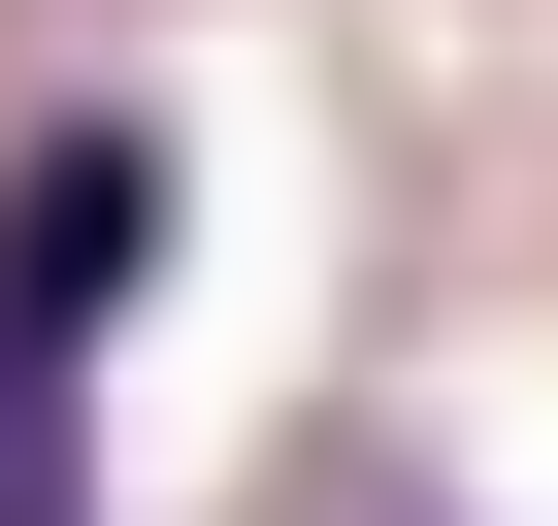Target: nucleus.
Masks as SVG:
<instances>
[{
	"mask_svg": "<svg viewBox=\"0 0 558 526\" xmlns=\"http://www.w3.org/2000/svg\"><path fill=\"white\" fill-rule=\"evenodd\" d=\"M132 297H165V132H132V99H34V132H0V362L99 395Z\"/></svg>",
	"mask_w": 558,
	"mask_h": 526,
	"instance_id": "nucleus-1",
	"label": "nucleus"
},
{
	"mask_svg": "<svg viewBox=\"0 0 558 526\" xmlns=\"http://www.w3.org/2000/svg\"><path fill=\"white\" fill-rule=\"evenodd\" d=\"M0 526H99V428H66L34 362H0Z\"/></svg>",
	"mask_w": 558,
	"mask_h": 526,
	"instance_id": "nucleus-2",
	"label": "nucleus"
}]
</instances>
